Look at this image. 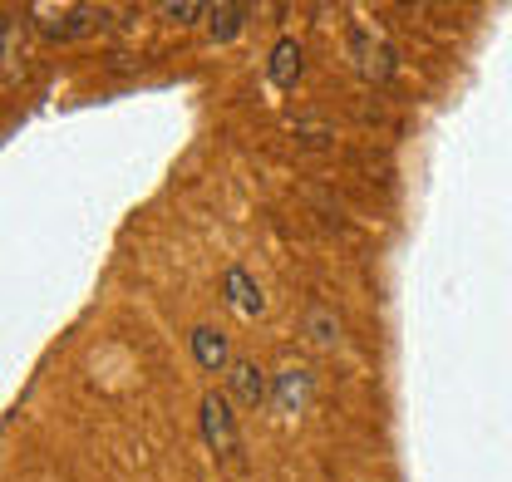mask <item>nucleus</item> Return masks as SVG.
<instances>
[{"label":"nucleus","instance_id":"nucleus-8","mask_svg":"<svg viewBox=\"0 0 512 482\" xmlns=\"http://www.w3.org/2000/svg\"><path fill=\"white\" fill-rule=\"evenodd\" d=\"M247 25V5H212V20H207V30H212V40H237V30Z\"/></svg>","mask_w":512,"mask_h":482},{"label":"nucleus","instance_id":"nucleus-6","mask_svg":"<svg viewBox=\"0 0 512 482\" xmlns=\"http://www.w3.org/2000/svg\"><path fill=\"white\" fill-rule=\"evenodd\" d=\"M227 379H232V394L242 404H261L266 399V374H261L256 360H232L227 364Z\"/></svg>","mask_w":512,"mask_h":482},{"label":"nucleus","instance_id":"nucleus-2","mask_svg":"<svg viewBox=\"0 0 512 482\" xmlns=\"http://www.w3.org/2000/svg\"><path fill=\"white\" fill-rule=\"evenodd\" d=\"M202 438H207L212 453H227L237 443V414H232L227 394H207L202 399Z\"/></svg>","mask_w":512,"mask_h":482},{"label":"nucleus","instance_id":"nucleus-3","mask_svg":"<svg viewBox=\"0 0 512 482\" xmlns=\"http://www.w3.org/2000/svg\"><path fill=\"white\" fill-rule=\"evenodd\" d=\"M301 69H306V60H301V45H296L291 35L271 45V84H276V89H296Z\"/></svg>","mask_w":512,"mask_h":482},{"label":"nucleus","instance_id":"nucleus-5","mask_svg":"<svg viewBox=\"0 0 512 482\" xmlns=\"http://www.w3.org/2000/svg\"><path fill=\"white\" fill-rule=\"evenodd\" d=\"M222 296H227V305H237L242 315H261V291H256V281L242 271V266H227V276H222Z\"/></svg>","mask_w":512,"mask_h":482},{"label":"nucleus","instance_id":"nucleus-9","mask_svg":"<svg viewBox=\"0 0 512 482\" xmlns=\"http://www.w3.org/2000/svg\"><path fill=\"white\" fill-rule=\"evenodd\" d=\"M158 15H163V20H173V25H197L202 15H212V5H202V0H178V5H173V0H163V5H158Z\"/></svg>","mask_w":512,"mask_h":482},{"label":"nucleus","instance_id":"nucleus-1","mask_svg":"<svg viewBox=\"0 0 512 482\" xmlns=\"http://www.w3.org/2000/svg\"><path fill=\"white\" fill-rule=\"evenodd\" d=\"M30 15H35V25H40L45 35L69 40V35H84L104 10H94V5H30Z\"/></svg>","mask_w":512,"mask_h":482},{"label":"nucleus","instance_id":"nucleus-7","mask_svg":"<svg viewBox=\"0 0 512 482\" xmlns=\"http://www.w3.org/2000/svg\"><path fill=\"white\" fill-rule=\"evenodd\" d=\"M306 394H311V369H281L276 374V404L281 409H301L306 404Z\"/></svg>","mask_w":512,"mask_h":482},{"label":"nucleus","instance_id":"nucleus-4","mask_svg":"<svg viewBox=\"0 0 512 482\" xmlns=\"http://www.w3.org/2000/svg\"><path fill=\"white\" fill-rule=\"evenodd\" d=\"M192 360L202 364V369H227V364H232L227 335L212 330V325H197V330H192Z\"/></svg>","mask_w":512,"mask_h":482}]
</instances>
